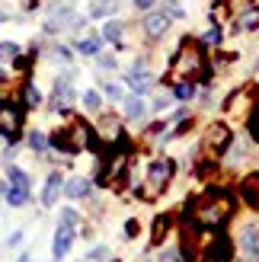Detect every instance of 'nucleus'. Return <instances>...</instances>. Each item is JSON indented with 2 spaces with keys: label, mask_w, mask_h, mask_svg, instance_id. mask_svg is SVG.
Instances as JSON below:
<instances>
[{
  "label": "nucleus",
  "mask_w": 259,
  "mask_h": 262,
  "mask_svg": "<svg viewBox=\"0 0 259 262\" xmlns=\"http://www.w3.org/2000/svg\"><path fill=\"white\" fill-rule=\"evenodd\" d=\"M157 262H179V256L173 253V250H166V253H160V259Z\"/></svg>",
  "instance_id": "nucleus-34"
},
{
  "label": "nucleus",
  "mask_w": 259,
  "mask_h": 262,
  "mask_svg": "<svg viewBox=\"0 0 259 262\" xmlns=\"http://www.w3.org/2000/svg\"><path fill=\"white\" fill-rule=\"evenodd\" d=\"M74 102V90L68 83H58L55 86V99H51V106H55V112H68Z\"/></svg>",
  "instance_id": "nucleus-13"
},
{
  "label": "nucleus",
  "mask_w": 259,
  "mask_h": 262,
  "mask_svg": "<svg viewBox=\"0 0 259 262\" xmlns=\"http://www.w3.org/2000/svg\"><path fill=\"white\" fill-rule=\"evenodd\" d=\"M29 147L32 150H45L48 147V138L42 135V131H32V135H29Z\"/></svg>",
  "instance_id": "nucleus-25"
},
{
  "label": "nucleus",
  "mask_w": 259,
  "mask_h": 262,
  "mask_svg": "<svg viewBox=\"0 0 259 262\" xmlns=\"http://www.w3.org/2000/svg\"><path fill=\"white\" fill-rule=\"evenodd\" d=\"M135 7H138V10H150L154 0H135Z\"/></svg>",
  "instance_id": "nucleus-36"
},
{
  "label": "nucleus",
  "mask_w": 259,
  "mask_h": 262,
  "mask_svg": "<svg viewBox=\"0 0 259 262\" xmlns=\"http://www.w3.org/2000/svg\"><path fill=\"white\" fill-rule=\"evenodd\" d=\"M61 224H68V227H74V224H77V211H71V208H68V211L61 214Z\"/></svg>",
  "instance_id": "nucleus-32"
},
{
  "label": "nucleus",
  "mask_w": 259,
  "mask_h": 262,
  "mask_svg": "<svg viewBox=\"0 0 259 262\" xmlns=\"http://www.w3.org/2000/svg\"><path fill=\"white\" fill-rule=\"evenodd\" d=\"M90 259H109V250H106V246H99V250L90 253Z\"/></svg>",
  "instance_id": "nucleus-35"
},
{
  "label": "nucleus",
  "mask_w": 259,
  "mask_h": 262,
  "mask_svg": "<svg viewBox=\"0 0 259 262\" xmlns=\"http://www.w3.org/2000/svg\"><path fill=\"white\" fill-rule=\"evenodd\" d=\"M166 29H170V16H166V13H147L144 16V32L150 38H160Z\"/></svg>",
  "instance_id": "nucleus-10"
},
{
  "label": "nucleus",
  "mask_w": 259,
  "mask_h": 262,
  "mask_svg": "<svg viewBox=\"0 0 259 262\" xmlns=\"http://www.w3.org/2000/svg\"><path fill=\"white\" fill-rule=\"evenodd\" d=\"M230 214H234V199L227 192H205L192 205V217L202 227H221Z\"/></svg>",
  "instance_id": "nucleus-1"
},
{
  "label": "nucleus",
  "mask_w": 259,
  "mask_h": 262,
  "mask_svg": "<svg viewBox=\"0 0 259 262\" xmlns=\"http://www.w3.org/2000/svg\"><path fill=\"white\" fill-rule=\"evenodd\" d=\"M99 68H102V71L115 68V58H109V55H99Z\"/></svg>",
  "instance_id": "nucleus-33"
},
{
  "label": "nucleus",
  "mask_w": 259,
  "mask_h": 262,
  "mask_svg": "<svg viewBox=\"0 0 259 262\" xmlns=\"http://www.w3.org/2000/svg\"><path fill=\"white\" fill-rule=\"evenodd\" d=\"M19 55V45L16 42H0V61H10Z\"/></svg>",
  "instance_id": "nucleus-24"
},
{
  "label": "nucleus",
  "mask_w": 259,
  "mask_h": 262,
  "mask_svg": "<svg viewBox=\"0 0 259 262\" xmlns=\"http://www.w3.org/2000/svg\"><path fill=\"white\" fill-rule=\"evenodd\" d=\"M64 195H68V199H87L90 195V179H68L64 182Z\"/></svg>",
  "instance_id": "nucleus-15"
},
{
  "label": "nucleus",
  "mask_w": 259,
  "mask_h": 262,
  "mask_svg": "<svg viewBox=\"0 0 259 262\" xmlns=\"http://www.w3.org/2000/svg\"><path fill=\"white\" fill-rule=\"evenodd\" d=\"M61 189H64V179H61L58 173H51V176H48V182H45V192H42V205H45V208H51V205L58 202Z\"/></svg>",
  "instance_id": "nucleus-11"
},
{
  "label": "nucleus",
  "mask_w": 259,
  "mask_h": 262,
  "mask_svg": "<svg viewBox=\"0 0 259 262\" xmlns=\"http://www.w3.org/2000/svg\"><path fill=\"white\" fill-rule=\"evenodd\" d=\"M205 144H208L211 154H224L230 147V131H227V125H211L208 135H205Z\"/></svg>",
  "instance_id": "nucleus-7"
},
{
  "label": "nucleus",
  "mask_w": 259,
  "mask_h": 262,
  "mask_svg": "<svg viewBox=\"0 0 259 262\" xmlns=\"http://www.w3.org/2000/svg\"><path fill=\"white\" fill-rule=\"evenodd\" d=\"M243 199L259 208V173H253L247 182H243Z\"/></svg>",
  "instance_id": "nucleus-16"
},
{
  "label": "nucleus",
  "mask_w": 259,
  "mask_h": 262,
  "mask_svg": "<svg viewBox=\"0 0 259 262\" xmlns=\"http://www.w3.org/2000/svg\"><path fill=\"white\" fill-rule=\"evenodd\" d=\"M83 106H87V112H96V109H99V93L87 90V93H83Z\"/></svg>",
  "instance_id": "nucleus-27"
},
{
  "label": "nucleus",
  "mask_w": 259,
  "mask_h": 262,
  "mask_svg": "<svg viewBox=\"0 0 259 262\" xmlns=\"http://www.w3.org/2000/svg\"><path fill=\"white\" fill-rule=\"evenodd\" d=\"M7 182H10V186H16V189H29V176H26L23 169H16V166L7 169Z\"/></svg>",
  "instance_id": "nucleus-17"
},
{
  "label": "nucleus",
  "mask_w": 259,
  "mask_h": 262,
  "mask_svg": "<svg viewBox=\"0 0 259 262\" xmlns=\"http://www.w3.org/2000/svg\"><path fill=\"white\" fill-rule=\"evenodd\" d=\"M90 138H93V135H90V125L77 119L68 131H58V135L51 138V147H58L64 154H77V150L90 147Z\"/></svg>",
  "instance_id": "nucleus-2"
},
{
  "label": "nucleus",
  "mask_w": 259,
  "mask_h": 262,
  "mask_svg": "<svg viewBox=\"0 0 259 262\" xmlns=\"http://www.w3.org/2000/svg\"><path fill=\"white\" fill-rule=\"evenodd\" d=\"M173 160H154L147 169V179H144V199H157V195L170 186L173 179Z\"/></svg>",
  "instance_id": "nucleus-4"
},
{
  "label": "nucleus",
  "mask_w": 259,
  "mask_h": 262,
  "mask_svg": "<svg viewBox=\"0 0 259 262\" xmlns=\"http://www.w3.org/2000/svg\"><path fill=\"white\" fill-rule=\"evenodd\" d=\"M0 19H4V16H0Z\"/></svg>",
  "instance_id": "nucleus-39"
},
{
  "label": "nucleus",
  "mask_w": 259,
  "mask_h": 262,
  "mask_svg": "<svg viewBox=\"0 0 259 262\" xmlns=\"http://www.w3.org/2000/svg\"><path fill=\"white\" fill-rule=\"evenodd\" d=\"M19 128H23V109L16 102H0V135L13 141L19 135Z\"/></svg>",
  "instance_id": "nucleus-5"
},
{
  "label": "nucleus",
  "mask_w": 259,
  "mask_h": 262,
  "mask_svg": "<svg viewBox=\"0 0 259 262\" xmlns=\"http://www.w3.org/2000/svg\"><path fill=\"white\" fill-rule=\"evenodd\" d=\"M23 93H26V106H29V109H35L38 102H42V93H38V90H35L32 83H26V90H23Z\"/></svg>",
  "instance_id": "nucleus-23"
},
{
  "label": "nucleus",
  "mask_w": 259,
  "mask_h": 262,
  "mask_svg": "<svg viewBox=\"0 0 259 262\" xmlns=\"http://www.w3.org/2000/svg\"><path fill=\"white\" fill-rule=\"evenodd\" d=\"M106 96H109V99H115V102L125 99V93H122V86H119V83H106Z\"/></svg>",
  "instance_id": "nucleus-29"
},
{
  "label": "nucleus",
  "mask_w": 259,
  "mask_h": 262,
  "mask_svg": "<svg viewBox=\"0 0 259 262\" xmlns=\"http://www.w3.org/2000/svg\"><path fill=\"white\" fill-rule=\"evenodd\" d=\"M250 135L259 141V106H256V112H253V119H250Z\"/></svg>",
  "instance_id": "nucleus-31"
},
{
  "label": "nucleus",
  "mask_w": 259,
  "mask_h": 262,
  "mask_svg": "<svg viewBox=\"0 0 259 262\" xmlns=\"http://www.w3.org/2000/svg\"><path fill=\"white\" fill-rule=\"evenodd\" d=\"M173 77H196L202 68H205V58H202V48L199 45H192L189 38L183 45H179V51H176V58H173Z\"/></svg>",
  "instance_id": "nucleus-3"
},
{
  "label": "nucleus",
  "mask_w": 259,
  "mask_h": 262,
  "mask_svg": "<svg viewBox=\"0 0 259 262\" xmlns=\"http://www.w3.org/2000/svg\"><path fill=\"white\" fill-rule=\"evenodd\" d=\"M125 115H128L132 122H144V115H147L144 99H141V96H128V99H125Z\"/></svg>",
  "instance_id": "nucleus-14"
},
{
  "label": "nucleus",
  "mask_w": 259,
  "mask_h": 262,
  "mask_svg": "<svg viewBox=\"0 0 259 262\" xmlns=\"http://www.w3.org/2000/svg\"><path fill=\"white\" fill-rule=\"evenodd\" d=\"M77 51H83V55H99V38L96 35H87L77 42Z\"/></svg>",
  "instance_id": "nucleus-21"
},
{
  "label": "nucleus",
  "mask_w": 259,
  "mask_h": 262,
  "mask_svg": "<svg viewBox=\"0 0 259 262\" xmlns=\"http://www.w3.org/2000/svg\"><path fill=\"white\" fill-rule=\"evenodd\" d=\"M102 38H106V42H112V45H119V42H122V23H106Z\"/></svg>",
  "instance_id": "nucleus-20"
},
{
  "label": "nucleus",
  "mask_w": 259,
  "mask_h": 262,
  "mask_svg": "<svg viewBox=\"0 0 259 262\" xmlns=\"http://www.w3.org/2000/svg\"><path fill=\"white\" fill-rule=\"evenodd\" d=\"M112 10H115L112 0H102V4H96L93 10H90V16H106V13H112Z\"/></svg>",
  "instance_id": "nucleus-28"
},
{
  "label": "nucleus",
  "mask_w": 259,
  "mask_h": 262,
  "mask_svg": "<svg viewBox=\"0 0 259 262\" xmlns=\"http://www.w3.org/2000/svg\"><path fill=\"white\" fill-rule=\"evenodd\" d=\"M202 42H205V45H218V42H221V29H208Z\"/></svg>",
  "instance_id": "nucleus-30"
},
{
  "label": "nucleus",
  "mask_w": 259,
  "mask_h": 262,
  "mask_svg": "<svg viewBox=\"0 0 259 262\" xmlns=\"http://www.w3.org/2000/svg\"><path fill=\"white\" fill-rule=\"evenodd\" d=\"M71 243H74V227L61 224V227L55 230V246H51V256H55V259H64V253L71 250Z\"/></svg>",
  "instance_id": "nucleus-8"
},
{
  "label": "nucleus",
  "mask_w": 259,
  "mask_h": 262,
  "mask_svg": "<svg viewBox=\"0 0 259 262\" xmlns=\"http://www.w3.org/2000/svg\"><path fill=\"white\" fill-rule=\"evenodd\" d=\"M230 253H234V250H230V240L224 237V233H218V237L211 240V250H208V256H211L214 262H227V259H230Z\"/></svg>",
  "instance_id": "nucleus-12"
},
{
  "label": "nucleus",
  "mask_w": 259,
  "mask_h": 262,
  "mask_svg": "<svg viewBox=\"0 0 259 262\" xmlns=\"http://www.w3.org/2000/svg\"><path fill=\"white\" fill-rule=\"evenodd\" d=\"M237 26H240V29H259V7H250V10L240 16Z\"/></svg>",
  "instance_id": "nucleus-19"
},
{
  "label": "nucleus",
  "mask_w": 259,
  "mask_h": 262,
  "mask_svg": "<svg viewBox=\"0 0 259 262\" xmlns=\"http://www.w3.org/2000/svg\"><path fill=\"white\" fill-rule=\"evenodd\" d=\"M19 240H23V233H19V230H16V233H13V237H10V240H7V246H16V243H19Z\"/></svg>",
  "instance_id": "nucleus-37"
},
{
  "label": "nucleus",
  "mask_w": 259,
  "mask_h": 262,
  "mask_svg": "<svg viewBox=\"0 0 259 262\" xmlns=\"http://www.w3.org/2000/svg\"><path fill=\"white\" fill-rule=\"evenodd\" d=\"M7 202H10L13 208L26 205V202H29V189H16V186H10V189H7Z\"/></svg>",
  "instance_id": "nucleus-18"
},
{
  "label": "nucleus",
  "mask_w": 259,
  "mask_h": 262,
  "mask_svg": "<svg viewBox=\"0 0 259 262\" xmlns=\"http://www.w3.org/2000/svg\"><path fill=\"white\" fill-rule=\"evenodd\" d=\"M163 13H166L170 19H179V16H183V7H179L176 0H163Z\"/></svg>",
  "instance_id": "nucleus-26"
},
{
  "label": "nucleus",
  "mask_w": 259,
  "mask_h": 262,
  "mask_svg": "<svg viewBox=\"0 0 259 262\" xmlns=\"http://www.w3.org/2000/svg\"><path fill=\"white\" fill-rule=\"evenodd\" d=\"M240 259L243 262H259V224H247L240 230Z\"/></svg>",
  "instance_id": "nucleus-6"
},
{
  "label": "nucleus",
  "mask_w": 259,
  "mask_h": 262,
  "mask_svg": "<svg viewBox=\"0 0 259 262\" xmlns=\"http://www.w3.org/2000/svg\"><path fill=\"white\" fill-rule=\"evenodd\" d=\"M16 262H32V259H29V256H19V259H16Z\"/></svg>",
  "instance_id": "nucleus-38"
},
{
  "label": "nucleus",
  "mask_w": 259,
  "mask_h": 262,
  "mask_svg": "<svg viewBox=\"0 0 259 262\" xmlns=\"http://www.w3.org/2000/svg\"><path fill=\"white\" fill-rule=\"evenodd\" d=\"M125 80H128V86H132L138 96H144L147 90L154 86V77H150V74H147L144 68H141V64H138V68H135L132 74H128V77H125Z\"/></svg>",
  "instance_id": "nucleus-9"
},
{
  "label": "nucleus",
  "mask_w": 259,
  "mask_h": 262,
  "mask_svg": "<svg viewBox=\"0 0 259 262\" xmlns=\"http://www.w3.org/2000/svg\"><path fill=\"white\" fill-rule=\"evenodd\" d=\"M173 96H176V99H192V96H196V86H192V80H179V83L173 86Z\"/></svg>",
  "instance_id": "nucleus-22"
}]
</instances>
